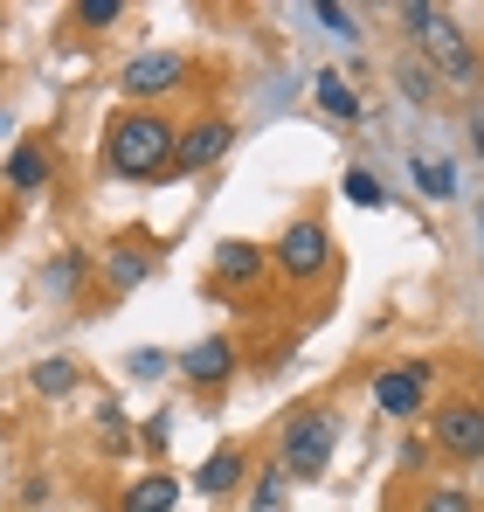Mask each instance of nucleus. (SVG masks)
<instances>
[{
	"mask_svg": "<svg viewBox=\"0 0 484 512\" xmlns=\"http://www.w3.org/2000/svg\"><path fill=\"white\" fill-rule=\"evenodd\" d=\"M104 153H111V173H125V180H160L173 167V125L160 111H125L104 139Z\"/></svg>",
	"mask_w": 484,
	"mask_h": 512,
	"instance_id": "f257e3e1",
	"label": "nucleus"
},
{
	"mask_svg": "<svg viewBox=\"0 0 484 512\" xmlns=\"http://www.w3.org/2000/svg\"><path fill=\"white\" fill-rule=\"evenodd\" d=\"M339 450V416L332 409H298L284 429V450H277V471L284 478H319Z\"/></svg>",
	"mask_w": 484,
	"mask_h": 512,
	"instance_id": "f03ea898",
	"label": "nucleus"
},
{
	"mask_svg": "<svg viewBox=\"0 0 484 512\" xmlns=\"http://www.w3.org/2000/svg\"><path fill=\"white\" fill-rule=\"evenodd\" d=\"M429 360H395V367H381L374 381H367V395H374V409L381 416H395V423H415L422 416V402H429Z\"/></svg>",
	"mask_w": 484,
	"mask_h": 512,
	"instance_id": "7ed1b4c3",
	"label": "nucleus"
},
{
	"mask_svg": "<svg viewBox=\"0 0 484 512\" xmlns=\"http://www.w3.org/2000/svg\"><path fill=\"white\" fill-rule=\"evenodd\" d=\"M429 429H436V450H443V457H457V464H484V402L450 395V402H436Z\"/></svg>",
	"mask_w": 484,
	"mask_h": 512,
	"instance_id": "20e7f679",
	"label": "nucleus"
},
{
	"mask_svg": "<svg viewBox=\"0 0 484 512\" xmlns=\"http://www.w3.org/2000/svg\"><path fill=\"white\" fill-rule=\"evenodd\" d=\"M415 42H429V56H436V70L450 77V84H478V49H471V35L436 7L429 21H422V35Z\"/></svg>",
	"mask_w": 484,
	"mask_h": 512,
	"instance_id": "39448f33",
	"label": "nucleus"
},
{
	"mask_svg": "<svg viewBox=\"0 0 484 512\" xmlns=\"http://www.w3.org/2000/svg\"><path fill=\"white\" fill-rule=\"evenodd\" d=\"M325 263H332V236H325V222H291V229L277 236V270H284L291 284L319 277Z\"/></svg>",
	"mask_w": 484,
	"mask_h": 512,
	"instance_id": "423d86ee",
	"label": "nucleus"
},
{
	"mask_svg": "<svg viewBox=\"0 0 484 512\" xmlns=\"http://www.w3.org/2000/svg\"><path fill=\"white\" fill-rule=\"evenodd\" d=\"M229 146H236V125H229V118H194L187 132H173V167L201 173V167H215Z\"/></svg>",
	"mask_w": 484,
	"mask_h": 512,
	"instance_id": "0eeeda50",
	"label": "nucleus"
},
{
	"mask_svg": "<svg viewBox=\"0 0 484 512\" xmlns=\"http://www.w3.org/2000/svg\"><path fill=\"white\" fill-rule=\"evenodd\" d=\"M187 77V56H173V49H153V56H132L125 63V77H118V90L125 97H139L146 111H153V97H166V90Z\"/></svg>",
	"mask_w": 484,
	"mask_h": 512,
	"instance_id": "6e6552de",
	"label": "nucleus"
},
{
	"mask_svg": "<svg viewBox=\"0 0 484 512\" xmlns=\"http://www.w3.org/2000/svg\"><path fill=\"white\" fill-rule=\"evenodd\" d=\"M180 374H187L194 388H222V381L236 374V340H222V333L194 340L187 353H180Z\"/></svg>",
	"mask_w": 484,
	"mask_h": 512,
	"instance_id": "1a4fd4ad",
	"label": "nucleus"
},
{
	"mask_svg": "<svg viewBox=\"0 0 484 512\" xmlns=\"http://www.w3.org/2000/svg\"><path fill=\"white\" fill-rule=\"evenodd\" d=\"M49 173H56V153H49L42 139H21V146L7 153V187H14V194H42Z\"/></svg>",
	"mask_w": 484,
	"mask_h": 512,
	"instance_id": "9d476101",
	"label": "nucleus"
},
{
	"mask_svg": "<svg viewBox=\"0 0 484 512\" xmlns=\"http://www.w3.org/2000/svg\"><path fill=\"white\" fill-rule=\"evenodd\" d=\"M242 471H249V450H242V443H222V450H215V457L201 464L194 492H201V499H229V492L242 485Z\"/></svg>",
	"mask_w": 484,
	"mask_h": 512,
	"instance_id": "9b49d317",
	"label": "nucleus"
},
{
	"mask_svg": "<svg viewBox=\"0 0 484 512\" xmlns=\"http://www.w3.org/2000/svg\"><path fill=\"white\" fill-rule=\"evenodd\" d=\"M146 270H153V243H146V236H125L118 250L104 256V277H111V291H132Z\"/></svg>",
	"mask_w": 484,
	"mask_h": 512,
	"instance_id": "f8f14e48",
	"label": "nucleus"
},
{
	"mask_svg": "<svg viewBox=\"0 0 484 512\" xmlns=\"http://www.w3.org/2000/svg\"><path fill=\"white\" fill-rule=\"evenodd\" d=\"M263 263H270V256L256 250V243H222V250H215V277H222V284H256Z\"/></svg>",
	"mask_w": 484,
	"mask_h": 512,
	"instance_id": "ddd939ff",
	"label": "nucleus"
},
{
	"mask_svg": "<svg viewBox=\"0 0 484 512\" xmlns=\"http://www.w3.org/2000/svg\"><path fill=\"white\" fill-rule=\"evenodd\" d=\"M319 111H325V118H339V125H353V118H360V90L325 70V77H319Z\"/></svg>",
	"mask_w": 484,
	"mask_h": 512,
	"instance_id": "4468645a",
	"label": "nucleus"
},
{
	"mask_svg": "<svg viewBox=\"0 0 484 512\" xmlns=\"http://www.w3.org/2000/svg\"><path fill=\"white\" fill-rule=\"evenodd\" d=\"M173 499H180V485L153 471V478H139V485L125 492V512H173Z\"/></svg>",
	"mask_w": 484,
	"mask_h": 512,
	"instance_id": "2eb2a0df",
	"label": "nucleus"
},
{
	"mask_svg": "<svg viewBox=\"0 0 484 512\" xmlns=\"http://www.w3.org/2000/svg\"><path fill=\"white\" fill-rule=\"evenodd\" d=\"M415 187H422L429 201H450V194H457V167H450V160H415Z\"/></svg>",
	"mask_w": 484,
	"mask_h": 512,
	"instance_id": "dca6fc26",
	"label": "nucleus"
},
{
	"mask_svg": "<svg viewBox=\"0 0 484 512\" xmlns=\"http://www.w3.org/2000/svg\"><path fill=\"white\" fill-rule=\"evenodd\" d=\"M70 388H77V360H42V367H35V395L56 402V395H70Z\"/></svg>",
	"mask_w": 484,
	"mask_h": 512,
	"instance_id": "f3484780",
	"label": "nucleus"
},
{
	"mask_svg": "<svg viewBox=\"0 0 484 512\" xmlns=\"http://www.w3.org/2000/svg\"><path fill=\"white\" fill-rule=\"evenodd\" d=\"M346 201H353V208H388V187H381V173L353 167V173H346Z\"/></svg>",
	"mask_w": 484,
	"mask_h": 512,
	"instance_id": "a211bd4d",
	"label": "nucleus"
},
{
	"mask_svg": "<svg viewBox=\"0 0 484 512\" xmlns=\"http://www.w3.org/2000/svg\"><path fill=\"white\" fill-rule=\"evenodd\" d=\"M422 512H478V499L464 485H436V492H422Z\"/></svg>",
	"mask_w": 484,
	"mask_h": 512,
	"instance_id": "6ab92c4d",
	"label": "nucleus"
},
{
	"mask_svg": "<svg viewBox=\"0 0 484 512\" xmlns=\"http://www.w3.org/2000/svg\"><path fill=\"white\" fill-rule=\"evenodd\" d=\"M395 84H402V97L429 104V97H436V70H429V63H422V70H415V63H402V70H395Z\"/></svg>",
	"mask_w": 484,
	"mask_h": 512,
	"instance_id": "aec40b11",
	"label": "nucleus"
},
{
	"mask_svg": "<svg viewBox=\"0 0 484 512\" xmlns=\"http://www.w3.org/2000/svg\"><path fill=\"white\" fill-rule=\"evenodd\" d=\"M312 21H325L339 42H353L360 28H353V7H339V0H312Z\"/></svg>",
	"mask_w": 484,
	"mask_h": 512,
	"instance_id": "412c9836",
	"label": "nucleus"
},
{
	"mask_svg": "<svg viewBox=\"0 0 484 512\" xmlns=\"http://www.w3.org/2000/svg\"><path fill=\"white\" fill-rule=\"evenodd\" d=\"M77 21L83 28H111V21H125V0H83Z\"/></svg>",
	"mask_w": 484,
	"mask_h": 512,
	"instance_id": "4be33fe9",
	"label": "nucleus"
},
{
	"mask_svg": "<svg viewBox=\"0 0 484 512\" xmlns=\"http://www.w3.org/2000/svg\"><path fill=\"white\" fill-rule=\"evenodd\" d=\"M132 374H139V381H160V374H166V353H160V346H139V353H132Z\"/></svg>",
	"mask_w": 484,
	"mask_h": 512,
	"instance_id": "5701e85b",
	"label": "nucleus"
}]
</instances>
